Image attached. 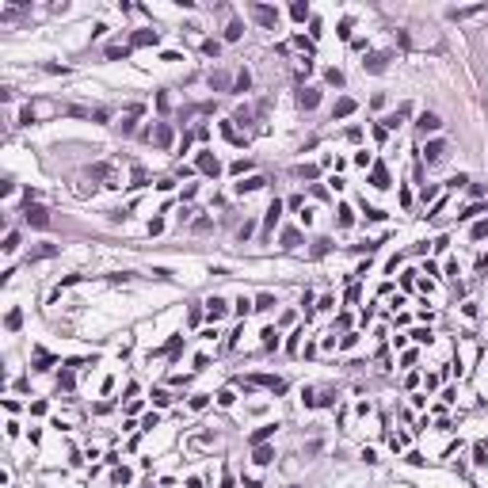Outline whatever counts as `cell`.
Segmentation results:
<instances>
[{"instance_id":"d6a6232c","label":"cell","mask_w":488,"mask_h":488,"mask_svg":"<svg viewBox=\"0 0 488 488\" xmlns=\"http://www.w3.org/2000/svg\"><path fill=\"white\" fill-rule=\"evenodd\" d=\"M107 58L118 61V58H130V46H107Z\"/></svg>"},{"instance_id":"7dc6e473","label":"cell","mask_w":488,"mask_h":488,"mask_svg":"<svg viewBox=\"0 0 488 488\" xmlns=\"http://www.w3.org/2000/svg\"><path fill=\"white\" fill-rule=\"evenodd\" d=\"M431 248H435V252H446V248H450V237H435V241H431Z\"/></svg>"},{"instance_id":"e575fe53","label":"cell","mask_w":488,"mask_h":488,"mask_svg":"<svg viewBox=\"0 0 488 488\" xmlns=\"http://www.w3.org/2000/svg\"><path fill=\"white\" fill-rule=\"evenodd\" d=\"M362 214H366V221H382L385 210H378V206H366V202H362Z\"/></svg>"},{"instance_id":"74e56055","label":"cell","mask_w":488,"mask_h":488,"mask_svg":"<svg viewBox=\"0 0 488 488\" xmlns=\"http://www.w3.org/2000/svg\"><path fill=\"white\" fill-rule=\"evenodd\" d=\"M206 404H210V393H195V397H191V408H195V412H202Z\"/></svg>"},{"instance_id":"d4e9b609","label":"cell","mask_w":488,"mask_h":488,"mask_svg":"<svg viewBox=\"0 0 488 488\" xmlns=\"http://www.w3.org/2000/svg\"><path fill=\"white\" fill-rule=\"evenodd\" d=\"M248 88H252V72L241 69V72H237V84H233V92H248Z\"/></svg>"},{"instance_id":"52a82bcc","label":"cell","mask_w":488,"mask_h":488,"mask_svg":"<svg viewBox=\"0 0 488 488\" xmlns=\"http://www.w3.org/2000/svg\"><path fill=\"white\" fill-rule=\"evenodd\" d=\"M355 107H359V103L351 100V96H340V100H336V107H332V118H347V115H355Z\"/></svg>"},{"instance_id":"94428289","label":"cell","mask_w":488,"mask_h":488,"mask_svg":"<svg viewBox=\"0 0 488 488\" xmlns=\"http://www.w3.org/2000/svg\"><path fill=\"white\" fill-rule=\"evenodd\" d=\"M221 488H233V473H225V477H221Z\"/></svg>"},{"instance_id":"ba28073f","label":"cell","mask_w":488,"mask_h":488,"mask_svg":"<svg viewBox=\"0 0 488 488\" xmlns=\"http://www.w3.org/2000/svg\"><path fill=\"white\" fill-rule=\"evenodd\" d=\"M443 157H446V141H427V149H423V160H427V164H439Z\"/></svg>"},{"instance_id":"ac0fdd59","label":"cell","mask_w":488,"mask_h":488,"mask_svg":"<svg viewBox=\"0 0 488 488\" xmlns=\"http://www.w3.org/2000/svg\"><path fill=\"white\" fill-rule=\"evenodd\" d=\"M217 130H221V138H229L233 145H244V141H248L244 134H237V130H233V122H217Z\"/></svg>"},{"instance_id":"60d3db41","label":"cell","mask_w":488,"mask_h":488,"mask_svg":"<svg viewBox=\"0 0 488 488\" xmlns=\"http://www.w3.org/2000/svg\"><path fill=\"white\" fill-rule=\"evenodd\" d=\"M316 172H320L316 164H302V168H298V175H302V179H316Z\"/></svg>"},{"instance_id":"6f0895ef","label":"cell","mask_w":488,"mask_h":488,"mask_svg":"<svg viewBox=\"0 0 488 488\" xmlns=\"http://www.w3.org/2000/svg\"><path fill=\"white\" fill-rule=\"evenodd\" d=\"M149 233H153V237H157V233H164V221H160V217H153V221H149Z\"/></svg>"},{"instance_id":"7c38bea8","label":"cell","mask_w":488,"mask_h":488,"mask_svg":"<svg viewBox=\"0 0 488 488\" xmlns=\"http://www.w3.org/2000/svg\"><path fill=\"white\" fill-rule=\"evenodd\" d=\"M225 313H229V305L221 302V298H210V302H206V316H210V320H221Z\"/></svg>"},{"instance_id":"277c9868","label":"cell","mask_w":488,"mask_h":488,"mask_svg":"<svg viewBox=\"0 0 488 488\" xmlns=\"http://www.w3.org/2000/svg\"><path fill=\"white\" fill-rule=\"evenodd\" d=\"M370 187H378V191H385V187H389V168L382 164V160H374V164H370Z\"/></svg>"},{"instance_id":"836d02e7","label":"cell","mask_w":488,"mask_h":488,"mask_svg":"<svg viewBox=\"0 0 488 488\" xmlns=\"http://www.w3.org/2000/svg\"><path fill=\"white\" fill-rule=\"evenodd\" d=\"M229 172H233V175H244V172H252V160H233V164H229Z\"/></svg>"},{"instance_id":"f35d334b","label":"cell","mask_w":488,"mask_h":488,"mask_svg":"<svg viewBox=\"0 0 488 488\" xmlns=\"http://www.w3.org/2000/svg\"><path fill=\"white\" fill-rule=\"evenodd\" d=\"M481 210H485V206H481V202H473V206H465V210L458 214V221H469V217H477Z\"/></svg>"},{"instance_id":"7402d4cb","label":"cell","mask_w":488,"mask_h":488,"mask_svg":"<svg viewBox=\"0 0 488 488\" xmlns=\"http://www.w3.org/2000/svg\"><path fill=\"white\" fill-rule=\"evenodd\" d=\"M19 324H23V309H12V313L4 316V328L8 332H19Z\"/></svg>"},{"instance_id":"cb8c5ba5","label":"cell","mask_w":488,"mask_h":488,"mask_svg":"<svg viewBox=\"0 0 488 488\" xmlns=\"http://www.w3.org/2000/svg\"><path fill=\"white\" fill-rule=\"evenodd\" d=\"M302 336H305V328H294V332H290V340H286V351H290V355H298V347H302Z\"/></svg>"},{"instance_id":"11a10c76","label":"cell","mask_w":488,"mask_h":488,"mask_svg":"<svg viewBox=\"0 0 488 488\" xmlns=\"http://www.w3.org/2000/svg\"><path fill=\"white\" fill-rule=\"evenodd\" d=\"M340 38H351V19H340Z\"/></svg>"},{"instance_id":"be15d7a7","label":"cell","mask_w":488,"mask_h":488,"mask_svg":"<svg viewBox=\"0 0 488 488\" xmlns=\"http://www.w3.org/2000/svg\"><path fill=\"white\" fill-rule=\"evenodd\" d=\"M290 488H294V485H290Z\"/></svg>"},{"instance_id":"484cf974","label":"cell","mask_w":488,"mask_h":488,"mask_svg":"<svg viewBox=\"0 0 488 488\" xmlns=\"http://www.w3.org/2000/svg\"><path fill=\"white\" fill-rule=\"evenodd\" d=\"M275 305H279V302H275V294H259V298H256V309H259V313H271Z\"/></svg>"},{"instance_id":"9c48e42d","label":"cell","mask_w":488,"mask_h":488,"mask_svg":"<svg viewBox=\"0 0 488 488\" xmlns=\"http://www.w3.org/2000/svg\"><path fill=\"white\" fill-rule=\"evenodd\" d=\"M275 427H279V423H263V427H256L252 435H248V443H252V446H263V443L275 435Z\"/></svg>"},{"instance_id":"4316f807","label":"cell","mask_w":488,"mask_h":488,"mask_svg":"<svg viewBox=\"0 0 488 488\" xmlns=\"http://www.w3.org/2000/svg\"><path fill=\"white\" fill-rule=\"evenodd\" d=\"M58 389H65V393L72 389V366H61V374H58Z\"/></svg>"},{"instance_id":"e0dca14e","label":"cell","mask_w":488,"mask_h":488,"mask_svg":"<svg viewBox=\"0 0 488 488\" xmlns=\"http://www.w3.org/2000/svg\"><path fill=\"white\" fill-rule=\"evenodd\" d=\"M279 217H282V202H279V199H271V206H267V217H263V225H267V229H275V221H279Z\"/></svg>"},{"instance_id":"7a4b0ae2","label":"cell","mask_w":488,"mask_h":488,"mask_svg":"<svg viewBox=\"0 0 488 488\" xmlns=\"http://www.w3.org/2000/svg\"><path fill=\"white\" fill-rule=\"evenodd\" d=\"M248 12H252V19H259L263 27H275V23H279V12L267 8V4H248Z\"/></svg>"},{"instance_id":"83f0119b","label":"cell","mask_w":488,"mask_h":488,"mask_svg":"<svg viewBox=\"0 0 488 488\" xmlns=\"http://www.w3.org/2000/svg\"><path fill=\"white\" fill-rule=\"evenodd\" d=\"M473 461H477V465H488V439L473 446Z\"/></svg>"},{"instance_id":"4fadbf2b","label":"cell","mask_w":488,"mask_h":488,"mask_svg":"<svg viewBox=\"0 0 488 488\" xmlns=\"http://www.w3.org/2000/svg\"><path fill=\"white\" fill-rule=\"evenodd\" d=\"M153 141H157L160 149H168V145H172V126H168V122H160V126L153 130Z\"/></svg>"},{"instance_id":"f907efd6","label":"cell","mask_w":488,"mask_h":488,"mask_svg":"<svg viewBox=\"0 0 488 488\" xmlns=\"http://www.w3.org/2000/svg\"><path fill=\"white\" fill-rule=\"evenodd\" d=\"M435 195H439V187H427V183H423V191H419V199L427 202V199H435Z\"/></svg>"},{"instance_id":"8fae6325","label":"cell","mask_w":488,"mask_h":488,"mask_svg":"<svg viewBox=\"0 0 488 488\" xmlns=\"http://www.w3.org/2000/svg\"><path fill=\"white\" fill-rule=\"evenodd\" d=\"M298 103H302V111H313L316 103H320V88H305L302 96H298Z\"/></svg>"},{"instance_id":"603a6c76","label":"cell","mask_w":488,"mask_h":488,"mask_svg":"<svg viewBox=\"0 0 488 488\" xmlns=\"http://www.w3.org/2000/svg\"><path fill=\"white\" fill-rule=\"evenodd\" d=\"M279 241H282V248H298V244H302V233H298V229H282Z\"/></svg>"},{"instance_id":"91938a15","label":"cell","mask_w":488,"mask_h":488,"mask_svg":"<svg viewBox=\"0 0 488 488\" xmlns=\"http://www.w3.org/2000/svg\"><path fill=\"white\" fill-rule=\"evenodd\" d=\"M130 481V469H115V485H126Z\"/></svg>"},{"instance_id":"8992f818","label":"cell","mask_w":488,"mask_h":488,"mask_svg":"<svg viewBox=\"0 0 488 488\" xmlns=\"http://www.w3.org/2000/svg\"><path fill=\"white\" fill-rule=\"evenodd\" d=\"M23 217H27L31 225H38V229H46V225H50V214H46L42 206H31V202H27V210H23Z\"/></svg>"},{"instance_id":"ab89813d","label":"cell","mask_w":488,"mask_h":488,"mask_svg":"<svg viewBox=\"0 0 488 488\" xmlns=\"http://www.w3.org/2000/svg\"><path fill=\"white\" fill-rule=\"evenodd\" d=\"M233 401H237V393H233V389H221V393H217V404H221V408H229Z\"/></svg>"},{"instance_id":"5b68a950","label":"cell","mask_w":488,"mask_h":488,"mask_svg":"<svg viewBox=\"0 0 488 488\" xmlns=\"http://www.w3.org/2000/svg\"><path fill=\"white\" fill-rule=\"evenodd\" d=\"M439 126H443V118L435 115V111H423V115L416 118V130H419V134H435Z\"/></svg>"},{"instance_id":"5bb4252c","label":"cell","mask_w":488,"mask_h":488,"mask_svg":"<svg viewBox=\"0 0 488 488\" xmlns=\"http://www.w3.org/2000/svg\"><path fill=\"white\" fill-rule=\"evenodd\" d=\"M157 42H160L157 31H138V35L130 38V46H157Z\"/></svg>"},{"instance_id":"9f6ffc18","label":"cell","mask_w":488,"mask_h":488,"mask_svg":"<svg viewBox=\"0 0 488 488\" xmlns=\"http://www.w3.org/2000/svg\"><path fill=\"white\" fill-rule=\"evenodd\" d=\"M294 46H302L305 54H309V50H313V42H309V38H302V35H294Z\"/></svg>"},{"instance_id":"f546056e","label":"cell","mask_w":488,"mask_h":488,"mask_svg":"<svg viewBox=\"0 0 488 488\" xmlns=\"http://www.w3.org/2000/svg\"><path fill=\"white\" fill-rule=\"evenodd\" d=\"M202 54H206V58H217V54H221V42H217V38H206V42H202Z\"/></svg>"},{"instance_id":"c3c4849f","label":"cell","mask_w":488,"mask_h":488,"mask_svg":"<svg viewBox=\"0 0 488 488\" xmlns=\"http://www.w3.org/2000/svg\"><path fill=\"white\" fill-rule=\"evenodd\" d=\"M157 423H160V416H157V412H149V416L141 419V427H145V431H153V427H157Z\"/></svg>"},{"instance_id":"d6986e66","label":"cell","mask_w":488,"mask_h":488,"mask_svg":"<svg viewBox=\"0 0 488 488\" xmlns=\"http://www.w3.org/2000/svg\"><path fill=\"white\" fill-rule=\"evenodd\" d=\"M252 461H256V465H271V461H275V450H271L267 443H263V446H256V454H252Z\"/></svg>"},{"instance_id":"ee69618b","label":"cell","mask_w":488,"mask_h":488,"mask_svg":"<svg viewBox=\"0 0 488 488\" xmlns=\"http://www.w3.org/2000/svg\"><path fill=\"white\" fill-rule=\"evenodd\" d=\"M485 237H488V221H477L473 225V241H485Z\"/></svg>"},{"instance_id":"7bdbcfd3","label":"cell","mask_w":488,"mask_h":488,"mask_svg":"<svg viewBox=\"0 0 488 488\" xmlns=\"http://www.w3.org/2000/svg\"><path fill=\"white\" fill-rule=\"evenodd\" d=\"M412 340H416V344H431V328H416V332H412Z\"/></svg>"},{"instance_id":"f1b7e54d","label":"cell","mask_w":488,"mask_h":488,"mask_svg":"<svg viewBox=\"0 0 488 488\" xmlns=\"http://www.w3.org/2000/svg\"><path fill=\"white\" fill-rule=\"evenodd\" d=\"M252 309H256V302H248V298H237V305H233V313H237V316H248Z\"/></svg>"},{"instance_id":"f6af8a7d","label":"cell","mask_w":488,"mask_h":488,"mask_svg":"<svg viewBox=\"0 0 488 488\" xmlns=\"http://www.w3.org/2000/svg\"><path fill=\"white\" fill-rule=\"evenodd\" d=\"M355 344H359V332H347L344 340H340V347H344V351H347V347H355Z\"/></svg>"},{"instance_id":"d590c367","label":"cell","mask_w":488,"mask_h":488,"mask_svg":"<svg viewBox=\"0 0 488 488\" xmlns=\"http://www.w3.org/2000/svg\"><path fill=\"white\" fill-rule=\"evenodd\" d=\"M324 80L336 84V88H344V72H340V69H324Z\"/></svg>"},{"instance_id":"8d00e7d4","label":"cell","mask_w":488,"mask_h":488,"mask_svg":"<svg viewBox=\"0 0 488 488\" xmlns=\"http://www.w3.org/2000/svg\"><path fill=\"white\" fill-rule=\"evenodd\" d=\"M153 404H157V408L172 404V393H164V389H153Z\"/></svg>"},{"instance_id":"30bf717a","label":"cell","mask_w":488,"mask_h":488,"mask_svg":"<svg viewBox=\"0 0 488 488\" xmlns=\"http://www.w3.org/2000/svg\"><path fill=\"white\" fill-rule=\"evenodd\" d=\"M385 65H389V54H370V58L362 61L366 72H385Z\"/></svg>"},{"instance_id":"9a60e30c","label":"cell","mask_w":488,"mask_h":488,"mask_svg":"<svg viewBox=\"0 0 488 488\" xmlns=\"http://www.w3.org/2000/svg\"><path fill=\"white\" fill-rule=\"evenodd\" d=\"M263 183H267L263 175H248L244 183H237V195H252V191H259V187H263Z\"/></svg>"},{"instance_id":"4dcf8cb0","label":"cell","mask_w":488,"mask_h":488,"mask_svg":"<svg viewBox=\"0 0 488 488\" xmlns=\"http://www.w3.org/2000/svg\"><path fill=\"white\" fill-rule=\"evenodd\" d=\"M241 35H244V27H241V23H237V19H233L229 27H225V42H237Z\"/></svg>"},{"instance_id":"1f68e13d","label":"cell","mask_w":488,"mask_h":488,"mask_svg":"<svg viewBox=\"0 0 488 488\" xmlns=\"http://www.w3.org/2000/svg\"><path fill=\"white\" fill-rule=\"evenodd\" d=\"M259 336H263V347H267V351H271V347H279V332H275V328H263Z\"/></svg>"},{"instance_id":"3957f363","label":"cell","mask_w":488,"mask_h":488,"mask_svg":"<svg viewBox=\"0 0 488 488\" xmlns=\"http://www.w3.org/2000/svg\"><path fill=\"white\" fill-rule=\"evenodd\" d=\"M408 115H412V103H401L397 111H389V115L382 118V126H385V130H397V126H401V122H404Z\"/></svg>"},{"instance_id":"44dd1931","label":"cell","mask_w":488,"mask_h":488,"mask_svg":"<svg viewBox=\"0 0 488 488\" xmlns=\"http://www.w3.org/2000/svg\"><path fill=\"white\" fill-rule=\"evenodd\" d=\"M290 19H294V23H305V19H309V4H302V0L290 4Z\"/></svg>"},{"instance_id":"b9f144b4","label":"cell","mask_w":488,"mask_h":488,"mask_svg":"<svg viewBox=\"0 0 488 488\" xmlns=\"http://www.w3.org/2000/svg\"><path fill=\"white\" fill-rule=\"evenodd\" d=\"M15 248H19V233H8L4 237V252H15Z\"/></svg>"},{"instance_id":"681fc988","label":"cell","mask_w":488,"mask_h":488,"mask_svg":"<svg viewBox=\"0 0 488 488\" xmlns=\"http://www.w3.org/2000/svg\"><path fill=\"white\" fill-rule=\"evenodd\" d=\"M355 164H359V168H366V164H374V160H370V153L362 149V153H355Z\"/></svg>"},{"instance_id":"6125c7cd","label":"cell","mask_w":488,"mask_h":488,"mask_svg":"<svg viewBox=\"0 0 488 488\" xmlns=\"http://www.w3.org/2000/svg\"><path fill=\"white\" fill-rule=\"evenodd\" d=\"M485 210H488V202H485Z\"/></svg>"},{"instance_id":"ffe728a7","label":"cell","mask_w":488,"mask_h":488,"mask_svg":"<svg viewBox=\"0 0 488 488\" xmlns=\"http://www.w3.org/2000/svg\"><path fill=\"white\" fill-rule=\"evenodd\" d=\"M336 225H340V229H351V225H355V214H351V206H340V210H336Z\"/></svg>"},{"instance_id":"2e32d148","label":"cell","mask_w":488,"mask_h":488,"mask_svg":"<svg viewBox=\"0 0 488 488\" xmlns=\"http://www.w3.org/2000/svg\"><path fill=\"white\" fill-rule=\"evenodd\" d=\"M31 366H35V370H50V366H54V355L42 351V347H35V362H31Z\"/></svg>"},{"instance_id":"bcb514c9","label":"cell","mask_w":488,"mask_h":488,"mask_svg":"<svg viewBox=\"0 0 488 488\" xmlns=\"http://www.w3.org/2000/svg\"><path fill=\"white\" fill-rule=\"evenodd\" d=\"M401 286H404V290L416 286V271H404V275H401Z\"/></svg>"},{"instance_id":"db71d44e","label":"cell","mask_w":488,"mask_h":488,"mask_svg":"<svg viewBox=\"0 0 488 488\" xmlns=\"http://www.w3.org/2000/svg\"><path fill=\"white\" fill-rule=\"evenodd\" d=\"M31 416H46V401H35V404H31Z\"/></svg>"},{"instance_id":"f5cc1de1","label":"cell","mask_w":488,"mask_h":488,"mask_svg":"<svg viewBox=\"0 0 488 488\" xmlns=\"http://www.w3.org/2000/svg\"><path fill=\"white\" fill-rule=\"evenodd\" d=\"M316 309H324V313H328V309H336V298H328V294H324V298H320V305H316Z\"/></svg>"},{"instance_id":"816d5d0a","label":"cell","mask_w":488,"mask_h":488,"mask_svg":"<svg viewBox=\"0 0 488 488\" xmlns=\"http://www.w3.org/2000/svg\"><path fill=\"white\" fill-rule=\"evenodd\" d=\"M252 229H256V225H252V221H244V225H241V233H237V237H241V241H248V237H252Z\"/></svg>"},{"instance_id":"6da1fadb","label":"cell","mask_w":488,"mask_h":488,"mask_svg":"<svg viewBox=\"0 0 488 488\" xmlns=\"http://www.w3.org/2000/svg\"><path fill=\"white\" fill-rule=\"evenodd\" d=\"M195 168H199L202 175H217V172H221V164H217V157L210 153V149H199V157H195Z\"/></svg>"},{"instance_id":"680465c9","label":"cell","mask_w":488,"mask_h":488,"mask_svg":"<svg viewBox=\"0 0 488 488\" xmlns=\"http://www.w3.org/2000/svg\"><path fill=\"white\" fill-rule=\"evenodd\" d=\"M118 130H122V134H134V115L122 118V122H118Z\"/></svg>"}]
</instances>
